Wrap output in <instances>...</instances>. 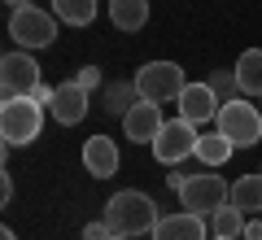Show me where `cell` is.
I'll return each mask as SVG.
<instances>
[{
    "label": "cell",
    "instance_id": "cell-1",
    "mask_svg": "<svg viewBox=\"0 0 262 240\" xmlns=\"http://www.w3.org/2000/svg\"><path fill=\"white\" fill-rule=\"evenodd\" d=\"M158 205H153L149 192H136V188H127V192H114L110 205H105V223L114 227V236H144V231L158 227Z\"/></svg>",
    "mask_w": 262,
    "mask_h": 240
},
{
    "label": "cell",
    "instance_id": "cell-2",
    "mask_svg": "<svg viewBox=\"0 0 262 240\" xmlns=\"http://www.w3.org/2000/svg\"><path fill=\"white\" fill-rule=\"evenodd\" d=\"M44 131V105L35 96H5L0 105V140L5 148H22L31 140H39Z\"/></svg>",
    "mask_w": 262,
    "mask_h": 240
},
{
    "label": "cell",
    "instance_id": "cell-3",
    "mask_svg": "<svg viewBox=\"0 0 262 240\" xmlns=\"http://www.w3.org/2000/svg\"><path fill=\"white\" fill-rule=\"evenodd\" d=\"M219 131H223L227 140H232L236 148H249V144H262V110L249 101H227L223 110H219Z\"/></svg>",
    "mask_w": 262,
    "mask_h": 240
},
{
    "label": "cell",
    "instance_id": "cell-4",
    "mask_svg": "<svg viewBox=\"0 0 262 240\" xmlns=\"http://www.w3.org/2000/svg\"><path fill=\"white\" fill-rule=\"evenodd\" d=\"M184 70H179L175 61H144L140 70H136V92H140V101H179V92H184Z\"/></svg>",
    "mask_w": 262,
    "mask_h": 240
},
{
    "label": "cell",
    "instance_id": "cell-5",
    "mask_svg": "<svg viewBox=\"0 0 262 240\" xmlns=\"http://www.w3.org/2000/svg\"><path fill=\"white\" fill-rule=\"evenodd\" d=\"M9 35L18 48H48L57 39V13H44L35 5H22V9L9 13Z\"/></svg>",
    "mask_w": 262,
    "mask_h": 240
},
{
    "label": "cell",
    "instance_id": "cell-6",
    "mask_svg": "<svg viewBox=\"0 0 262 240\" xmlns=\"http://www.w3.org/2000/svg\"><path fill=\"white\" fill-rule=\"evenodd\" d=\"M196 140H201V131L188 118H175V122H166L158 131V140L149 148H153V157H158L162 166H179L184 157H196Z\"/></svg>",
    "mask_w": 262,
    "mask_h": 240
},
{
    "label": "cell",
    "instance_id": "cell-7",
    "mask_svg": "<svg viewBox=\"0 0 262 240\" xmlns=\"http://www.w3.org/2000/svg\"><path fill=\"white\" fill-rule=\"evenodd\" d=\"M179 201H184V210H192V214H201V219H210L219 205L232 201V188H227L219 175H201V170H196V175H188V184L179 188Z\"/></svg>",
    "mask_w": 262,
    "mask_h": 240
},
{
    "label": "cell",
    "instance_id": "cell-8",
    "mask_svg": "<svg viewBox=\"0 0 262 240\" xmlns=\"http://www.w3.org/2000/svg\"><path fill=\"white\" fill-rule=\"evenodd\" d=\"M39 83H44V79H39V61L27 48H18V53H9L0 61V92L5 96H31Z\"/></svg>",
    "mask_w": 262,
    "mask_h": 240
},
{
    "label": "cell",
    "instance_id": "cell-9",
    "mask_svg": "<svg viewBox=\"0 0 262 240\" xmlns=\"http://www.w3.org/2000/svg\"><path fill=\"white\" fill-rule=\"evenodd\" d=\"M179 118H188L192 127H206V122L219 118V110H223V101L214 96V88L210 83H184V92H179Z\"/></svg>",
    "mask_w": 262,
    "mask_h": 240
},
{
    "label": "cell",
    "instance_id": "cell-10",
    "mask_svg": "<svg viewBox=\"0 0 262 240\" xmlns=\"http://www.w3.org/2000/svg\"><path fill=\"white\" fill-rule=\"evenodd\" d=\"M162 127H166V118H162L158 101H136L122 114V136H127L131 144H153Z\"/></svg>",
    "mask_w": 262,
    "mask_h": 240
},
{
    "label": "cell",
    "instance_id": "cell-11",
    "mask_svg": "<svg viewBox=\"0 0 262 240\" xmlns=\"http://www.w3.org/2000/svg\"><path fill=\"white\" fill-rule=\"evenodd\" d=\"M88 88H79V79H70V83H61L57 88V96H53V105H48V114H53L61 127H79V122L88 118Z\"/></svg>",
    "mask_w": 262,
    "mask_h": 240
},
{
    "label": "cell",
    "instance_id": "cell-12",
    "mask_svg": "<svg viewBox=\"0 0 262 240\" xmlns=\"http://www.w3.org/2000/svg\"><path fill=\"white\" fill-rule=\"evenodd\" d=\"M83 170L92 179L118 175V144H114L110 136H88L83 140Z\"/></svg>",
    "mask_w": 262,
    "mask_h": 240
},
{
    "label": "cell",
    "instance_id": "cell-13",
    "mask_svg": "<svg viewBox=\"0 0 262 240\" xmlns=\"http://www.w3.org/2000/svg\"><path fill=\"white\" fill-rule=\"evenodd\" d=\"M149 236L153 240H210V231H206V219H201V214L184 210V214H166V219H158V227H153Z\"/></svg>",
    "mask_w": 262,
    "mask_h": 240
},
{
    "label": "cell",
    "instance_id": "cell-14",
    "mask_svg": "<svg viewBox=\"0 0 262 240\" xmlns=\"http://www.w3.org/2000/svg\"><path fill=\"white\" fill-rule=\"evenodd\" d=\"M232 205L241 214H249V219L262 214V170H258V175H241L232 184Z\"/></svg>",
    "mask_w": 262,
    "mask_h": 240
},
{
    "label": "cell",
    "instance_id": "cell-15",
    "mask_svg": "<svg viewBox=\"0 0 262 240\" xmlns=\"http://www.w3.org/2000/svg\"><path fill=\"white\" fill-rule=\"evenodd\" d=\"M232 140L223 136V131H201V140H196V162H201V166H223L227 157H232Z\"/></svg>",
    "mask_w": 262,
    "mask_h": 240
},
{
    "label": "cell",
    "instance_id": "cell-16",
    "mask_svg": "<svg viewBox=\"0 0 262 240\" xmlns=\"http://www.w3.org/2000/svg\"><path fill=\"white\" fill-rule=\"evenodd\" d=\"M110 22L118 31H140L149 22V0H110Z\"/></svg>",
    "mask_w": 262,
    "mask_h": 240
},
{
    "label": "cell",
    "instance_id": "cell-17",
    "mask_svg": "<svg viewBox=\"0 0 262 240\" xmlns=\"http://www.w3.org/2000/svg\"><path fill=\"white\" fill-rule=\"evenodd\" d=\"M245 223H249V214H241L232 201L219 205L214 214H210V236H223V240H241L245 236Z\"/></svg>",
    "mask_w": 262,
    "mask_h": 240
},
{
    "label": "cell",
    "instance_id": "cell-18",
    "mask_svg": "<svg viewBox=\"0 0 262 240\" xmlns=\"http://www.w3.org/2000/svg\"><path fill=\"white\" fill-rule=\"evenodd\" d=\"M236 79H241L245 96H262V48H245L236 61Z\"/></svg>",
    "mask_w": 262,
    "mask_h": 240
},
{
    "label": "cell",
    "instance_id": "cell-19",
    "mask_svg": "<svg viewBox=\"0 0 262 240\" xmlns=\"http://www.w3.org/2000/svg\"><path fill=\"white\" fill-rule=\"evenodd\" d=\"M53 13L66 27H88L96 18V0H53Z\"/></svg>",
    "mask_w": 262,
    "mask_h": 240
},
{
    "label": "cell",
    "instance_id": "cell-20",
    "mask_svg": "<svg viewBox=\"0 0 262 240\" xmlns=\"http://www.w3.org/2000/svg\"><path fill=\"white\" fill-rule=\"evenodd\" d=\"M136 101H140L136 83H114L110 92H105V110H110V114H118V118H122V114H127V110H131Z\"/></svg>",
    "mask_w": 262,
    "mask_h": 240
},
{
    "label": "cell",
    "instance_id": "cell-21",
    "mask_svg": "<svg viewBox=\"0 0 262 240\" xmlns=\"http://www.w3.org/2000/svg\"><path fill=\"white\" fill-rule=\"evenodd\" d=\"M210 88H214V96L219 101H236V92H241V79H236V70H219L214 79H210Z\"/></svg>",
    "mask_w": 262,
    "mask_h": 240
},
{
    "label": "cell",
    "instance_id": "cell-22",
    "mask_svg": "<svg viewBox=\"0 0 262 240\" xmlns=\"http://www.w3.org/2000/svg\"><path fill=\"white\" fill-rule=\"evenodd\" d=\"M75 79H79V88H88V92H96V88H101V70H96V66H83Z\"/></svg>",
    "mask_w": 262,
    "mask_h": 240
},
{
    "label": "cell",
    "instance_id": "cell-23",
    "mask_svg": "<svg viewBox=\"0 0 262 240\" xmlns=\"http://www.w3.org/2000/svg\"><path fill=\"white\" fill-rule=\"evenodd\" d=\"M114 236V227H110V223H88V227H83V240H110Z\"/></svg>",
    "mask_w": 262,
    "mask_h": 240
},
{
    "label": "cell",
    "instance_id": "cell-24",
    "mask_svg": "<svg viewBox=\"0 0 262 240\" xmlns=\"http://www.w3.org/2000/svg\"><path fill=\"white\" fill-rule=\"evenodd\" d=\"M31 96H35L39 105H53V96H57V88H48V83H39V88H35V92H31Z\"/></svg>",
    "mask_w": 262,
    "mask_h": 240
},
{
    "label": "cell",
    "instance_id": "cell-25",
    "mask_svg": "<svg viewBox=\"0 0 262 240\" xmlns=\"http://www.w3.org/2000/svg\"><path fill=\"white\" fill-rule=\"evenodd\" d=\"M166 184H170V188H175V192H179V188L188 184V170H179V166H170V175H166Z\"/></svg>",
    "mask_w": 262,
    "mask_h": 240
},
{
    "label": "cell",
    "instance_id": "cell-26",
    "mask_svg": "<svg viewBox=\"0 0 262 240\" xmlns=\"http://www.w3.org/2000/svg\"><path fill=\"white\" fill-rule=\"evenodd\" d=\"M245 240H262V214L245 223Z\"/></svg>",
    "mask_w": 262,
    "mask_h": 240
},
{
    "label": "cell",
    "instance_id": "cell-27",
    "mask_svg": "<svg viewBox=\"0 0 262 240\" xmlns=\"http://www.w3.org/2000/svg\"><path fill=\"white\" fill-rule=\"evenodd\" d=\"M0 201H5V205L13 201V179L9 175H0Z\"/></svg>",
    "mask_w": 262,
    "mask_h": 240
},
{
    "label": "cell",
    "instance_id": "cell-28",
    "mask_svg": "<svg viewBox=\"0 0 262 240\" xmlns=\"http://www.w3.org/2000/svg\"><path fill=\"white\" fill-rule=\"evenodd\" d=\"M5 5H9V9H22V5H31V0H5Z\"/></svg>",
    "mask_w": 262,
    "mask_h": 240
},
{
    "label": "cell",
    "instance_id": "cell-29",
    "mask_svg": "<svg viewBox=\"0 0 262 240\" xmlns=\"http://www.w3.org/2000/svg\"><path fill=\"white\" fill-rule=\"evenodd\" d=\"M0 240H18V236H13V231H9V227H5V231H0Z\"/></svg>",
    "mask_w": 262,
    "mask_h": 240
},
{
    "label": "cell",
    "instance_id": "cell-30",
    "mask_svg": "<svg viewBox=\"0 0 262 240\" xmlns=\"http://www.w3.org/2000/svg\"><path fill=\"white\" fill-rule=\"evenodd\" d=\"M110 240H131V236H110Z\"/></svg>",
    "mask_w": 262,
    "mask_h": 240
},
{
    "label": "cell",
    "instance_id": "cell-31",
    "mask_svg": "<svg viewBox=\"0 0 262 240\" xmlns=\"http://www.w3.org/2000/svg\"><path fill=\"white\" fill-rule=\"evenodd\" d=\"M258 110H262V96H258Z\"/></svg>",
    "mask_w": 262,
    "mask_h": 240
},
{
    "label": "cell",
    "instance_id": "cell-32",
    "mask_svg": "<svg viewBox=\"0 0 262 240\" xmlns=\"http://www.w3.org/2000/svg\"><path fill=\"white\" fill-rule=\"evenodd\" d=\"M210 240H223V236H210Z\"/></svg>",
    "mask_w": 262,
    "mask_h": 240
}]
</instances>
